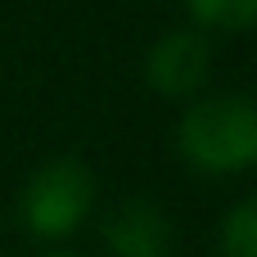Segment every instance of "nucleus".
<instances>
[{"label":"nucleus","mask_w":257,"mask_h":257,"mask_svg":"<svg viewBox=\"0 0 257 257\" xmlns=\"http://www.w3.org/2000/svg\"><path fill=\"white\" fill-rule=\"evenodd\" d=\"M176 145L190 167L226 176L257 163V99L248 95H212L185 108Z\"/></svg>","instance_id":"f257e3e1"},{"label":"nucleus","mask_w":257,"mask_h":257,"mask_svg":"<svg viewBox=\"0 0 257 257\" xmlns=\"http://www.w3.org/2000/svg\"><path fill=\"white\" fill-rule=\"evenodd\" d=\"M90 199H95V181L90 172L77 163V158H54L45 163L27 185H23V199H18V217L32 235L41 239H63L81 226V217L90 212Z\"/></svg>","instance_id":"f03ea898"},{"label":"nucleus","mask_w":257,"mask_h":257,"mask_svg":"<svg viewBox=\"0 0 257 257\" xmlns=\"http://www.w3.org/2000/svg\"><path fill=\"white\" fill-rule=\"evenodd\" d=\"M208 63H212V50L199 32H172L163 36L154 50H149V86L163 90V95H194L203 81H208Z\"/></svg>","instance_id":"7ed1b4c3"},{"label":"nucleus","mask_w":257,"mask_h":257,"mask_svg":"<svg viewBox=\"0 0 257 257\" xmlns=\"http://www.w3.org/2000/svg\"><path fill=\"white\" fill-rule=\"evenodd\" d=\"M104 239H108L113 257H167L172 253V221L158 203L131 199L108 217Z\"/></svg>","instance_id":"20e7f679"},{"label":"nucleus","mask_w":257,"mask_h":257,"mask_svg":"<svg viewBox=\"0 0 257 257\" xmlns=\"http://www.w3.org/2000/svg\"><path fill=\"white\" fill-rule=\"evenodd\" d=\"M185 5L203 27H217V32H253L257 27V0H185Z\"/></svg>","instance_id":"39448f33"},{"label":"nucleus","mask_w":257,"mask_h":257,"mask_svg":"<svg viewBox=\"0 0 257 257\" xmlns=\"http://www.w3.org/2000/svg\"><path fill=\"white\" fill-rule=\"evenodd\" d=\"M221 253L226 257H257V194H248L221 226Z\"/></svg>","instance_id":"423d86ee"}]
</instances>
